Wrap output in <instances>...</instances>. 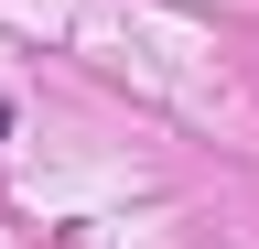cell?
<instances>
[{
  "label": "cell",
  "instance_id": "cell-1",
  "mask_svg": "<svg viewBox=\"0 0 259 249\" xmlns=\"http://www.w3.org/2000/svg\"><path fill=\"white\" fill-rule=\"evenodd\" d=\"M0 141H11V98H0Z\"/></svg>",
  "mask_w": 259,
  "mask_h": 249
}]
</instances>
